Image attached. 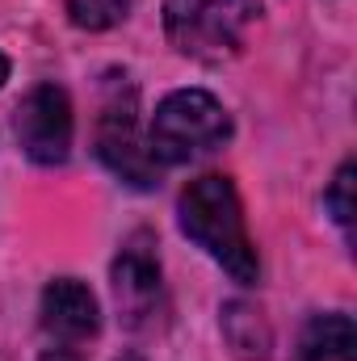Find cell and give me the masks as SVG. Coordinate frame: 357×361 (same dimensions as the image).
Here are the masks:
<instances>
[{"mask_svg":"<svg viewBox=\"0 0 357 361\" xmlns=\"http://www.w3.org/2000/svg\"><path fill=\"white\" fill-rule=\"evenodd\" d=\"M181 231L214 265H223V273H231L240 286H253L261 277V261H257V248L248 240L240 193H236L231 177L206 173V177L185 185V193H181Z\"/></svg>","mask_w":357,"mask_h":361,"instance_id":"obj_1","label":"cell"},{"mask_svg":"<svg viewBox=\"0 0 357 361\" xmlns=\"http://www.w3.org/2000/svg\"><path fill=\"white\" fill-rule=\"evenodd\" d=\"M265 0H164V30L181 55L219 63L244 47Z\"/></svg>","mask_w":357,"mask_h":361,"instance_id":"obj_2","label":"cell"},{"mask_svg":"<svg viewBox=\"0 0 357 361\" xmlns=\"http://www.w3.org/2000/svg\"><path fill=\"white\" fill-rule=\"evenodd\" d=\"M231 139V118L227 109L202 89L169 92L156 105L147 147L160 164H189L198 156H210Z\"/></svg>","mask_w":357,"mask_h":361,"instance_id":"obj_3","label":"cell"},{"mask_svg":"<svg viewBox=\"0 0 357 361\" xmlns=\"http://www.w3.org/2000/svg\"><path fill=\"white\" fill-rule=\"evenodd\" d=\"M17 139L34 164H63L72 156V101L59 85H38L17 105Z\"/></svg>","mask_w":357,"mask_h":361,"instance_id":"obj_4","label":"cell"},{"mask_svg":"<svg viewBox=\"0 0 357 361\" xmlns=\"http://www.w3.org/2000/svg\"><path fill=\"white\" fill-rule=\"evenodd\" d=\"M97 156L105 160V169L114 177H122L135 189H152L160 185V160L152 156V147L139 139V122H135V97L126 101H105L101 118H97Z\"/></svg>","mask_w":357,"mask_h":361,"instance_id":"obj_5","label":"cell"},{"mask_svg":"<svg viewBox=\"0 0 357 361\" xmlns=\"http://www.w3.org/2000/svg\"><path fill=\"white\" fill-rule=\"evenodd\" d=\"M114 294L131 324H143L160 302V261L147 235H135L114 261Z\"/></svg>","mask_w":357,"mask_h":361,"instance_id":"obj_6","label":"cell"},{"mask_svg":"<svg viewBox=\"0 0 357 361\" xmlns=\"http://www.w3.org/2000/svg\"><path fill=\"white\" fill-rule=\"evenodd\" d=\"M42 328L63 341V345H80L92 341L97 328H101V311H97V298L85 281L76 277H59L42 290Z\"/></svg>","mask_w":357,"mask_h":361,"instance_id":"obj_7","label":"cell"},{"mask_svg":"<svg viewBox=\"0 0 357 361\" xmlns=\"http://www.w3.org/2000/svg\"><path fill=\"white\" fill-rule=\"evenodd\" d=\"M298 357L303 361H353L357 357V332L353 319L332 311V315H315L303 336H298Z\"/></svg>","mask_w":357,"mask_h":361,"instance_id":"obj_8","label":"cell"},{"mask_svg":"<svg viewBox=\"0 0 357 361\" xmlns=\"http://www.w3.org/2000/svg\"><path fill=\"white\" fill-rule=\"evenodd\" d=\"M223 332H227V345L244 361L269 357V328H265V319H261V311H253L244 302H227L223 307Z\"/></svg>","mask_w":357,"mask_h":361,"instance_id":"obj_9","label":"cell"},{"mask_svg":"<svg viewBox=\"0 0 357 361\" xmlns=\"http://www.w3.org/2000/svg\"><path fill=\"white\" fill-rule=\"evenodd\" d=\"M131 0H68V17L80 30H109L126 17Z\"/></svg>","mask_w":357,"mask_h":361,"instance_id":"obj_10","label":"cell"},{"mask_svg":"<svg viewBox=\"0 0 357 361\" xmlns=\"http://www.w3.org/2000/svg\"><path fill=\"white\" fill-rule=\"evenodd\" d=\"M357 169L353 164H341V173L332 180V189L324 193V206L332 210V219L341 223V227H353V214H357V202H353V185H357Z\"/></svg>","mask_w":357,"mask_h":361,"instance_id":"obj_11","label":"cell"},{"mask_svg":"<svg viewBox=\"0 0 357 361\" xmlns=\"http://www.w3.org/2000/svg\"><path fill=\"white\" fill-rule=\"evenodd\" d=\"M42 361H80V357H72V353H63V349H55V353H47Z\"/></svg>","mask_w":357,"mask_h":361,"instance_id":"obj_12","label":"cell"},{"mask_svg":"<svg viewBox=\"0 0 357 361\" xmlns=\"http://www.w3.org/2000/svg\"><path fill=\"white\" fill-rule=\"evenodd\" d=\"M4 80H8V59L0 55V85H4Z\"/></svg>","mask_w":357,"mask_h":361,"instance_id":"obj_13","label":"cell"}]
</instances>
